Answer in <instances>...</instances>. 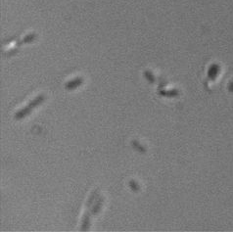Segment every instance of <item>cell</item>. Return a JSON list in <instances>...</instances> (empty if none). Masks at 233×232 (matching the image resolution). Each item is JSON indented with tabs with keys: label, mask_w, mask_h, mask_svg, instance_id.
Segmentation results:
<instances>
[{
	"label": "cell",
	"mask_w": 233,
	"mask_h": 232,
	"mask_svg": "<svg viewBox=\"0 0 233 232\" xmlns=\"http://www.w3.org/2000/svg\"><path fill=\"white\" fill-rule=\"evenodd\" d=\"M30 110H32V108L29 107V106H28V107H26L25 109L18 111V112L16 113V115H15V118H16L17 120L23 119V118L26 117V115H29V114L30 113Z\"/></svg>",
	"instance_id": "1"
},
{
	"label": "cell",
	"mask_w": 233,
	"mask_h": 232,
	"mask_svg": "<svg viewBox=\"0 0 233 232\" xmlns=\"http://www.w3.org/2000/svg\"><path fill=\"white\" fill-rule=\"evenodd\" d=\"M44 96H43V95H39V96H38V97H36L35 99H34V100H32V102H30V103L29 104V107H30V108H34V107H36V106H38V105H40L41 103H42V102L44 101Z\"/></svg>",
	"instance_id": "2"
},
{
	"label": "cell",
	"mask_w": 233,
	"mask_h": 232,
	"mask_svg": "<svg viewBox=\"0 0 233 232\" xmlns=\"http://www.w3.org/2000/svg\"><path fill=\"white\" fill-rule=\"evenodd\" d=\"M81 83V78H76L75 81H72L71 82H69L66 84V88L68 89H72L75 88V87H76L78 85H79Z\"/></svg>",
	"instance_id": "3"
},
{
	"label": "cell",
	"mask_w": 233,
	"mask_h": 232,
	"mask_svg": "<svg viewBox=\"0 0 233 232\" xmlns=\"http://www.w3.org/2000/svg\"><path fill=\"white\" fill-rule=\"evenodd\" d=\"M89 225V218L88 215H85L83 216V223H82V230H87Z\"/></svg>",
	"instance_id": "4"
},
{
	"label": "cell",
	"mask_w": 233,
	"mask_h": 232,
	"mask_svg": "<svg viewBox=\"0 0 233 232\" xmlns=\"http://www.w3.org/2000/svg\"><path fill=\"white\" fill-rule=\"evenodd\" d=\"M129 186H130V188L133 190V191H138V190H139V185L137 184L134 180L129 181Z\"/></svg>",
	"instance_id": "5"
},
{
	"label": "cell",
	"mask_w": 233,
	"mask_h": 232,
	"mask_svg": "<svg viewBox=\"0 0 233 232\" xmlns=\"http://www.w3.org/2000/svg\"><path fill=\"white\" fill-rule=\"evenodd\" d=\"M102 201H103L102 198H100V200H98V202H97V204H96V206H95V207L93 208V210H92V212H93V214H96V212H98L99 209H100L101 205H102Z\"/></svg>",
	"instance_id": "6"
},
{
	"label": "cell",
	"mask_w": 233,
	"mask_h": 232,
	"mask_svg": "<svg viewBox=\"0 0 233 232\" xmlns=\"http://www.w3.org/2000/svg\"><path fill=\"white\" fill-rule=\"evenodd\" d=\"M132 144H133V146H134V147L136 148V149H138L140 152H145V151H146V150H145V148L141 146L138 142L135 141V140H134V141H132Z\"/></svg>",
	"instance_id": "7"
}]
</instances>
